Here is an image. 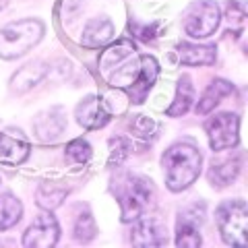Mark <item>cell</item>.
<instances>
[{
    "label": "cell",
    "instance_id": "6da1fadb",
    "mask_svg": "<svg viewBox=\"0 0 248 248\" xmlns=\"http://www.w3.org/2000/svg\"><path fill=\"white\" fill-rule=\"evenodd\" d=\"M141 71V58L130 40H120L110 44L99 56V75L110 87L124 89L137 79Z\"/></svg>",
    "mask_w": 248,
    "mask_h": 248
},
{
    "label": "cell",
    "instance_id": "7a4b0ae2",
    "mask_svg": "<svg viewBox=\"0 0 248 248\" xmlns=\"http://www.w3.org/2000/svg\"><path fill=\"white\" fill-rule=\"evenodd\" d=\"M201 161H203V157H201V151L195 145L176 143L170 147L161 157L168 188L180 192L188 188L190 184H195L201 174Z\"/></svg>",
    "mask_w": 248,
    "mask_h": 248
},
{
    "label": "cell",
    "instance_id": "3957f363",
    "mask_svg": "<svg viewBox=\"0 0 248 248\" xmlns=\"http://www.w3.org/2000/svg\"><path fill=\"white\" fill-rule=\"evenodd\" d=\"M114 192L120 201L122 207V221H135L137 217H141L147 209H149L153 201V184L143 176L135 174H124L122 178L116 180Z\"/></svg>",
    "mask_w": 248,
    "mask_h": 248
},
{
    "label": "cell",
    "instance_id": "277c9868",
    "mask_svg": "<svg viewBox=\"0 0 248 248\" xmlns=\"http://www.w3.org/2000/svg\"><path fill=\"white\" fill-rule=\"evenodd\" d=\"M44 25L35 19H25L0 29V58H17L29 52L42 40Z\"/></svg>",
    "mask_w": 248,
    "mask_h": 248
},
{
    "label": "cell",
    "instance_id": "5b68a950",
    "mask_svg": "<svg viewBox=\"0 0 248 248\" xmlns=\"http://www.w3.org/2000/svg\"><path fill=\"white\" fill-rule=\"evenodd\" d=\"M217 228L226 244L244 248L248 244V207L244 201H226L219 205Z\"/></svg>",
    "mask_w": 248,
    "mask_h": 248
},
{
    "label": "cell",
    "instance_id": "8992f818",
    "mask_svg": "<svg viewBox=\"0 0 248 248\" xmlns=\"http://www.w3.org/2000/svg\"><path fill=\"white\" fill-rule=\"evenodd\" d=\"M219 6L211 0H203V2H197L186 15L184 21V31L190 37H197V40H203L209 37L213 31L219 27Z\"/></svg>",
    "mask_w": 248,
    "mask_h": 248
},
{
    "label": "cell",
    "instance_id": "52a82bcc",
    "mask_svg": "<svg viewBox=\"0 0 248 248\" xmlns=\"http://www.w3.org/2000/svg\"><path fill=\"white\" fill-rule=\"evenodd\" d=\"M207 135H209V145L213 151H223V149H232L238 145V128H240V120L236 114H217L213 118H209L207 124Z\"/></svg>",
    "mask_w": 248,
    "mask_h": 248
},
{
    "label": "cell",
    "instance_id": "ba28073f",
    "mask_svg": "<svg viewBox=\"0 0 248 248\" xmlns=\"http://www.w3.org/2000/svg\"><path fill=\"white\" fill-rule=\"evenodd\" d=\"M60 236L58 221L52 213H42L37 219L27 228L25 236H23V246L27 248H52L56 246Z\"/></svg>",
    "mask_w": 248,
    "mask_h": 248
},
{
    "label": "cell",
    "instance_id": "9c48e42d",
    "mask_svg": "<svg viewBox=\"0 0 248 248\" xmlns=\"http://www.w3.org/2000/svg\"><path fill=\"white\" fill-rule=\"evenodd\" d=\"M205 219V207L203 205H192L184 209L178 219V234H176V246L184 248H197L201 246V236H199V226Z\"/></svg>",
    "mask_w": 248,
    "mask_h": 248
},
{
    "label": "cell",
    "instance_id": "30bf717a",
    "mask_svg": "<svg viewBox=\"0 0 248 248\" xmlns=\"http://www.w3.org/2000/svg\"><path fill=\"white\" fill-rule=\"evenodd\" d=\"M135 228H133V236L130 242L133 246H166L168 244V234H166V226L161 223L157 217H137L135 219Z\"/></svg>",
    "mask_w": 248,
    "mask_h": 248
},
{
    "label": "cell",
    "instance_id": "8fae6325",
    "mask_svg": "<svg viewBox=\"0 0 248 248\" xmlns=\"http://www.w3.org/2000/svg\"><path fill=\"white\" fill-rule=\"evenodd\" d=\"M157 73H159L157 60H155L153 56H149V54L141 56V71H139L137 79L126 87L128 93H130V99H133L135 104H143L145 102L147 93H149L155 79H157Z\"/></svg>",
    "mask_w": 248,
    "mask_h": 248
},
{
    "label": "cell",
    "instance_id": "7c38bea8",
    "mask_svg": "<svg viewBox=\"0 0 248 248\" xmlns=\"http://www.w3.org/2000/svg\"><path fill=\"white\" fill-rule=\"evenodd\" d=\"M77 120L83 128H89V130H95V128H102L110 120V114L104 108L102 99L97 95H87L83 102L77 106Z\"/></svg>",
    "mask_w": 248,
    "mask_h": 248
},
{
    "label": "cell",
    "instance_id": "4fadbf2b",
    "mask_svg": "<svg viewBox=\"0 0 248 248\" xmlns=\"http://www.w3.org/2000/svg\"><path fill=\"white\" fill-rule=\"evenodd\" d=\"M29 157V143L15 135H0V164L17 166Z\"/></svg>",
    "mask_w": 248,
    "mask_h": 248
},
{
    "label": "cell",
    "instance_id": "5bb4252c",
    "mask_svg": "<svg viewBox=\"0 0 248 248\" xmlns=\"http://www.w3.org/2000/svg\"><path fill=\"white\" fill-rule=\"evenodd\" d=\"M114 37V25L106 19H93L83 29L81 44L85 48H104L112 42Z\"/></svg>",
    "mask_w": 248,
    "mask_h": 248
},
{
    "label": "cell",
    "instance_id": "9a60e30c",
    "mask_svg": "<svg viewBox=\"0 0 248 248\" xmlns=\"http://www.w3.org/2000/svg\"><path fill=\"white\" fill-rule=\"evenodd\" d=\"M230 95H234V85L228 83V81H223V79L213 81V83L207 87V91L203 93V97L199 99V104H197V114H201V116L209 114L217 104H221L223 97H230Z\"/></svg>",
    "mask_w": 248,
    "mask_h": 248
},
{
    "label": "cell",
    "instance_id": "2e32d148",
    "mask_svg": "<svg viewBox=\"0 0 248 248\" xmlns=\"http://www.w3.org/2000/svg\"><path fill=\"white\" fill-rule=\"evenodd\" d=\"M178 58L182 64L203 66L215 62V46H197V44H180L178 46Z\"/></svg>",
    "mask_w": 248,
    "mask_h": 248
},
{
    "label": "cell",
    "instance_id": "e0dca14e",
    "mask_svg": "<svg viewBox=\"0 0 248 248\" xmlns=\"http://www.w3.org/2000/svg\"><path fill=\"white\" fill-rule=\"evenodd\" d=\"M240 174V157H226V159H217L211 164L209 170V180L217 186H228L230 182L236 180V176Z\"/></svg>",
    "mask_w": 248,
    "mask_h": 248
},
{
    "label": "cell",
    "instance_id": "ac0fdd59",
    "mask_svg": "<svg viewBox=\"0 0 248 248\" xmlns=\"http://www.w3.org/2000/svg\"><path fill=\"white\" fill-rule=\"evenodd\" d=\"M192 99H195V89H192V81L190 77H182L180 81H178V89H176V99L174 104L168 108V116H182L190 110V104Z\"/></svg>",
    "mask_w": 248,
    "mask_h": 248
},
{
    "label": "cell",
    "instance_id": "d6986e66",
    "mask_svg": "<svg viewBox=\"0 0 248 248\" xmlns=\"http://www.w3.org/2000/svg\"><path fill=\"white\" fill-rule=\"evenodd\" d=\"M44 75H46V68L42 62H31V64L23 66L21 71L13 77V87L17 91H27L33 87V85L40 83Z\"/></svg>",
    "mask_w": 248,
    "mask_h": 248
},
{
    "label": "cell",
    "instance_id": "ffe728a7",
    "mask_svg": "<svg viewBox=\"0 0 248 248\" xmlns=\"http://www.w3.org/2000/svg\"><path fill=\"white\" fill-rule=\"evenodd\" d=\"M21 215H23L21 201H17L13 195L0 197V232L13 228L21 219Z\"/></svg>",
    "mask_w": 248,
    "mask_h": 248
},
{
    "label": "cell",
    "instance_id": "44dd1931",
    "mask_svg": "<svg viewBox=\"0 0 248 248\" xmlns=\"http://www.w3.org/2000/svg\"><path fill=\"white\" fill-rule=\"evenodd\" d=\"M68 195V188H64V186L60 184H54V182H48V184H42L40 188H37V205H40L42 209H56L62 201H64V197Z\"/></svg>",
    "mask_w": 248,
    "mask_h": 248
},
{
    "label": "cell",
    "instance_id": "7402d4cb",
    "mask_svg": "<svg viewBox=\"0 0 248 248\" xmlns=\"http://www.w3.org/2000/svg\"><path fill=\"white\" fill-rule=\"evenodd\" d=\"M58 120H64L60 116V110H52L48 114H42L35 122V130H37V135H40V139H44V141L58 139L62 128H64V124H56V126H54V122H58Z\"/></svg>",
    "mask_w": 248,
    "mask_h": 248
},
{
    "label": "cell",
    "instance_id": "603a6c76",
    "mask_svg": "<svg viewBox=\"0 0 248 248\" xmlns=\"http://www.w3.org/2000/svg\"><path fill=\"white\" fill-rule=\"evenodd\" d=\"M102 104L104 108L108 110V114H124L126 112V108H128V95L126 93H122L118 87H112L110 91L106 93V95L102 97Z\"/></svg>",
    "mask_w": 248,
    "mask_h": 248
},
{
    "label": "cell",
    "instance_id": "cb8c5ba5",
    "mask_svg": "<svg viewBox=\"0 0 248 248\" xmlns=\"http://www.w3.org/2000/svg\"><path fill=\"white\" fill-rule=\"evenodd\" d=\"M130 130H133L139 139L149 141V139H153L155 133H157V122L149 118V116H135V120L130 122Z\"/></svg>",
    "mask_w": 248,
    "mask_h": 248
},
{
    "label": "cell",
    "instance_id": "d4e9b609",
    "mask_svg": "<svg viewBox=\"0 0 248 248\" xmlns=\"http://www.w3.org/2000/svg\"><path fill=\"white\" fill-rule=\"evenodd\" d=\"M95 221H93L91 213H81L77 217V223H75V236L77 240H81V242H89V240L95 238Z\"/></svg>",
    "mask_w": 248,
    "mask_h": 248
},
{
    "label": "cell",
    "instance_id": "484cf974",
    "mask_svg": "<svg viewBox=\"0 0 248 248\" xmlns=\"http://www.w3.org/2000/svg\"><path fill=\"white\" fill-rule=\"evenodd\" d=\"M130 151H133V143H130L128 139H124V137L112 139L110 141V164L112 166L122 164V161L130 155Z\"/></svg>",
    "mask_w": 248,
    "mask_h": 248
},
{
    "label": "cell",
    "instance_id": "4316f807",
    "mask_svg": "<svg viewBox=\"0 0 248 248\" xmlns=\"http://www.w3.org/2000/svg\"><path fill=\"white\" fill-rule=\"evenodd\" d=\"M66 157L73 161V164H85L91 157V147L87 141L83 139H75L66 145Z\"/></svg>",
    "mask_w": 248,
    "mask_h": 248
},
{
    "label": "cell",
    "instance_id": "83f0119b",
    "mask_svg": "<svg viewBox=\"0 0 248 248\" xmlns=\"http://www.w3.org/2000/svg\"><path fill=\"white\" fill-rule=\"evenodd\" d=\"M226 17H228L230 23H242L246 19V6H244L242 0H234V2H230Z\"/></svg>",
    "mask_w": 248,
    "mask_h": 248
},
{
    "label": "cell",
    "instance_id": "f1b7e54d",
    "mask_svg": "<svg viewBox=\"0 0 248 248\" xmlns=\"http://www.w3.org/2000/svg\"><path fill=\"white\" fill-rule=\"evenodd\" d=\"M135 29V33L141 37V40H153L155 37V29H157V25H145V27H139V25H133Z\"/></svg>",
    "mask_w": 248,
    "mask_h": 248
},
{
    "label": "cell",
    "instance_id": "f546056e",
    "mask_svg": "<svg viewBox=\"0 0 248 248\" xmlns=\"http://www.w3.org/2000/svg\"><path fill=\"white\" fill-rule=\"evenodd\" d=\"M6 2H9V0H0V9H4Z\"/></svg>",
    "mask_w": 248,
    "mask_h": 248
}]
</instances>
